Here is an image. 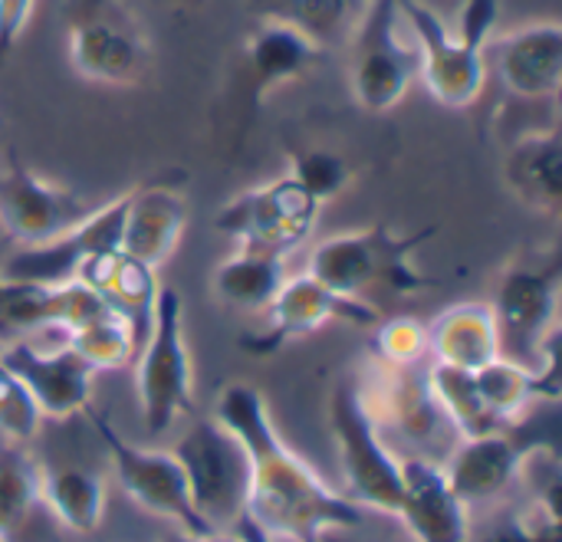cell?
Instances as JSON below:
<instances>
[{
	"mask_svg": "<svg viewBox=\"0 0 562 542\" xmlns=\"http://www.w3.org/2000/svg\"><path fill=\"white\" fill-rule=\"evenodd\" d=\"M214 421L227 428L250 458L247 520L273 542H323L333 530L362 527V510L333 490L277 431L263 392L231 382L214 402Z\"/></svg>",
	"mask_w": 562,
	"mask_h": 542,
	"instance_id": "obj_1",
	"label": "cell"
},
{
	"mask_svg": "<svg viewBox=\"0 0 562 542\" xmlns=\"http://www.w3.org/2000/svg\"><path fill=\"white\" fill-rule=\"evenodd\" d=\"M438 230V224L418 227L412 234H398L389 224L346 230L319 240L310 250L306 273L326 283L329 290L356 300H366V293L375 290L412 296L441 283L438 276H428L415 267V250L425 247Z\"/></svg>",
	"mask_w": 562,
	"mask_h": 542,
	"instance_id": "obj_2",
	"label": "cell"
},
{
	"mask_svg": "<svg viewBox=\"0 0 562 542\" xmlns=\"http://www.w3.org/2000/svg\"><path fill=\"white\" fill-rule=\"evenodd\" d=\"M135 392L148 438L168 434L194 411V369L184 342V303L175 286H161L151 329L135 355Z\"/></svg>",
	"mask_w": 562,
	"mask_h": 542,
	"instance_id": "obj_3",
	"label": "cell"
},
{
	"mask_svg": "<svg viewBox=\"0 0 562 542\" xmlns=\"http://www.w3.org/2000/svg\"><path fill=\"white\" fill-rule=\"evenodd\" d=\"M329 428L346 481V497L362 510H375L398 520L402 510V458L382 438V428L369 415L362 392L352 379H342L329 395Z\"/></svg>",
	"mask_w": 562,
	"mask_h": 542,
	"instance_id": "obj_4",
	"label": "cell"
},
{
	"mask_svg": "<svg viewBox=\"0 0 562 542\" xmlns=\"http://www.w3.org/2000/svg\"><path fill=\"white\" fill-rule=\"evenodd\" d=\"M171 454L184 471L198 517L214 533L234 530L247 517L250 494V458L244 444L214 418H198L175 441Z\"/></svg>",
	"mask_w": 562,
	"mask_h": 542,
	"instance_id": "obj_5",
	"label": "cell"
},
{
	"mask_svg": "<svg viewBox=\"0 0 562 542\" xmlns=\"http://www.w3.org/2000/svg\"><path fill=\"white\" fill-rule=\"evenodd\" d=\"M562 257L550 253L540 263H510L497 300L491 303L501 355L527 369H543L557 359V313H560Z\"/></svg>",
	"mask_w": 562,
	"mask_h": 542,
	"instance_id": "obj_6",
	"label": "cell"
},
{
	"mask_svg": "<svg viewBox=\"0 0 562 542\" xmlns=\"http://www.w3.org/2000/svg\"><path fill=\"white\" fill-rule=\"evenodd\" d=\"M95 434L102 438L112 471H115V484L119 490L132 500V507H138L142 513H151L171 527H178V533L188 537H211L214 530L198 517L191 494H188V481L184 471L178 464V458L171 451H158V448H138L132 441H125L112 421L95 411L92 405L82 411Z\"/></svg>",
	"mask_w": 562,
	"mask_h": 542,
	"instance_id": "obj_7",
	"label": "cell"
},
{
	"mask_svg": "<svg viewBox=\"0 0 562 542\" xmlns=\"http://www.w3.org/2000/svg\"><path fill=\"white\" fill-rule=\"evenodd\" d=\"M553 448H557L553 428L527 415L484 438L458 441L445 461V471L451 487L468 507H484L501 500L540 451H553Z\"/></svg>",
	"mask_w": 562,
	"mask_h": 542,
	"instance_id": "obj_8",
	"label": "cell"
},
{
	"mask_svg": "<svg viewBox=\"0 0 562 542\" xmlns=\"http://www.w3.org/2000/svg\"><path fill=\"white\" fill-rule=\"evenodd\" d=\"M319 201L290 174L234 194L214 217V230L234 237L240 247L267 253H293L310 240L319 221Z\"/></svg>",
	"mask_w": 562,
	"mask_h": 542,
	"instance_id": "obj_9",
	"label": "cell"
},
{
	"mask_svg": "<svg viewBox=\"0 0 562 542\" xmlns=\"http://www.w3.org/2000/svg\"><path fill=\"white\" fill-rule=\"evenodd\" d=\"M352 95L369 115L392 112L418 79L415 43L402 36L398 0H369L352 46Z\"/></svg>",
	"mask_w": 562,
	"mask_h": 542,
	"instance_id": "obj_10",
	"label": "cell"
},
{
	"mask_svg": "<svg viewBox=\"0 0 562 542\" xmlns=\"http://www.w3.org/2000/svg\"><path fill=\"white\" fill-rule=\"evenodd\" d=\"M263 316H267L263 329L240 339V349L247 355H273L290 342L310 339L313 332L333 323H346L359 329H375L382 323L379 306H372L369 300L342 296L310 273L286 276L273 303L263 309Z\"/></svg>",
	"mask_w": 562,
	"mask_h": 542,
	"instance_id": "obj_11",
	"label": "cell"
},
{
	"mask_svg": "<svg viewBox=\"0 0 562 542\" xmlns=\"http://www.w3.org/2000/svg\"><path fill=\"white\" fill-rule=\"evenodd\" d=\"M66 56L79 79L132 86L145 72V39L115 0H69Z\"/></svg>",
	"mask_w": 562,
	"mask_h": 542,
	"instance_id": "obj_12",
	"label": "cell"
},
{
	"mask_svg": "<svg viewBox=\"0 0 562 542\" xmlns=\"http://www.w3.org/2000/svg\"><path fill=\"white\" fill-rule=\"evenodd\" d=\"M402 23L412 30L418 79L445 109H471L487 82L484 49L468 46L425 0H398Z\"/></svg>",
	"mask_w": 562,
	"mask_h": 542,
	"instance_id": "obj_13",
	"label": "cell"
},
{
	"mask_svg": "<svg viewBox=\"0 0 562 542\" xmlns=\"http://www.w3.org/2000/svg\"><path fill=\"white\" fill-rule=\"evenodd\" d=\"M125 204H128V191H122L109 204L89 211L82 221L66 227L63 234H56L43 244H33V247H20L16 253H10L3 260L0 276L23 280V283H43V286H59V283L76 280L79 270L92 257L119 247Z\"/></svg>",
	"mask_w": 562,
	"mask_h": 542,
	"instance_id": "obj_14",
	"label": "cell"
},
{
	"mask_svg": "<svg viewBox=\"0 0 562 542\" xmlns=\"http://www.w3.org/2000/svg\"><path fill=\"white\" fill-rule=\"evenodd\" d=\"M89 214L86 201L43 174H36L13 148L0 158V227L20 247L43 244Z\"/></svg>",
	"mask_w": 562,
	"mask_h": 542,
	"instance_id": "obj_15",
	"label": "cell"
},
{
	"mask_svg": "<svg viewBox=\"0 0 562 542\" xmlns=\"http://www.w3.org/2000/svg\"><path fill=\"white\" fill-rule=\"evenodd\" d=\"M356 385L379 428H395L405 441L418 448L441 441L451 448L458 444L451 421L445 418L428 388V372L415 375V369H392L375 359L369 379Z\"/></svg>",
	"mask_w": 562,
	"mask_h": 542,
	"instance_id": "obj_16",
	"label": "cell"
},
{
	"mask_svg": "<svg viewBox=\"0 0 562 542\" xmlns=\"http://www.w3.org/2000/svg\"><path fill=\"white\" fill-rule=\"evenodd\" d=\"M3 365L16 375V382L26 388L33 405L43 418L66 421L82 415L92 405V369L69 349L43 352L33 342H7L0 349Z\"/></svg>",
	"mask_w": 562,
	"mask_h": 542,
	"instance_id": "obj_17",
	"label": "cell"
},
{
	"mask_svg": "<svg viewBox=\"0 0 562 542\" xmlns=\"http://www.w3.org/2000/svg\"><path fill=\"white\" fill-rule=\"evenodd\" d=\"M105 300L79 280L43 286L0 276V326L13 332H43L56 329L63 336L86 329L89 323L109 316ZM122 319V316H119Z\"/></svg>",
	"mask_w": 562,
	"mask_h": 542,
	"instance_id": "obj_18",
	"label": "cell"
},
{
	"mask_svg": "<svg viewBox=\"0 0 562 542\" xmlns=\"http://www.w3.org/2000/svg\"><path fill=\"white\" fill-rule=\"evenodd\" d=\"M398 520L415 542H471V507L458 497L441 461L402 458Z\"/></svg>",
	"mask_w": 562,
	"mask_h": 542,
	"instance_id": "obj_19",
	"label": "cell"
},
{
	"mask_svg": "<svg viewBox=\"0 0 562 542\" xmlns=\"http://www.w3.org/2000/svg\"><path fill=\"white\" fill-rule=\"evenodd\" d=\"M188 227V197L181 188L155 181L128 188L119 250L158 270L168 263Z\"/></svg>",
	"mask_w": 562,
	"mask_h": 542,
	"instance_id": "obj_20",
	"label": "cell"
},
{
	"mask_svg": "<svg viewBox=\"0 0 562 542\" xmlns=\"http://www.w3.org/2000/svg\"><path fill=\"white\" fill-rule=\"evenodd\" d=\"M494 66L507 92L520 99H557L562 89V30L557 20L527 23L494 46Z\"/></svg>",
	"mask_w": 562,
	"mask_h": 542,
	"instance_id": "obj_21",
	"label": "cell"
},
{
	"mask_svg": "<svg viewBox=\"0 0 562 542\" xmlns=\"http://www.w3.org/2000/svg\"><path fill=\"white\" fill-rule=\"evenodd\" d=\"M323 49L326 46L306 30L277 16H263L244 43L254 102L260 105L270 92L303 79L323 59Z\"/></svg>",
	"mask_w": 562,
	"mask_h": 542,
	"instance_id": "obj_22",
	"label": "cell"
},
{
	"mask_svg": "<svg viewBox=\"0 0 562 542\" xmlns=\"http://www.w3.org/2000/svg\"><path fill=\"white\" fill-rule=\"evenodd\" d=\"M79 283H86L89 290H95L105 306L122 316L135 336V355L145 346V336L151 329V313H155V300H158V270L138 263L135 257L115 250H105L99 257H92L79 276Z\"/></svg>",
	"mask_w": 562,
	"mask_h": 542,
	"instance_id": "obj_23",
	"label": "cell"
},
{
	"mask_svg": "<svg viewBox=\"0 0 562 542\" xmlns=\"http://www.w3.org/2000/svg\"><path fill=\"white\" fill-rule=\"evenodd\" d=\"M510 194L533 214L557 217L562 211V142L557 128L520 135L504 158Z\"/></svg>",
	"mask_w": 562,
	"mask_h": 542,
	"instance_id": "obj_24",
	"label": "cell"
},
{
	"mask_svg": "<svg viewBox=\"0 0 562 542\" xmlns=\"http://www.w3.org/2000/svg\"><path fill=\"white\" fill-rule=\"evenodd\" d=\"M428 355L441 365L477 372L501 359V332L491 303H454L428 326Z\"/></svg>",
	"mask_w": 562,
	"mask_h": 542,
	"instance_id": "obj_25",
	"label": "cell"
},
{
	"mask_svg": "<svg viewBox=\"0 0 562 542\" xmlns=\"http://www.w3.org/2000/svg\"><path fill=\"white\" fill-rule=\"evenodd\" d=\"M481 398L497 425H514L527 418L540 402H560V359L543 369H527L514 359H494L474 372Z\"/></svg>",
	"mask_w": 562,
	"mask_h": 542,
	"instance_id": "obj_26",
	"label": "cell"
},
{
	"mask_svg": "<svg viewBox=\"0 0 562 542\" xmlns=\"http://www.w3.org/2000/svg\"><path fill=\"white\" fill-rule=\"evenodd\" d=\"M283 283L286 257L254 247H237V253L217 263V270L211 273L214 300L237 313H263Z\"/></svg>",
	"mask_w": 562,
	"mask_h": 542,
	"instance_id": "obj_27",
	"label": "cell"
},
{
	"mask_svg": "<svg viewBox=\"0 0 562 542\" xmlns=\"http://www.w3.org/2000/svg\"><path fill=\"white\" fill-rule=\"evenodd\" d=\"M40 504L79 537H89L105 520L109 490L102 474L86 467H40Z\"/></svg>",
	"mask_w": 562,
	"mask_h": 542,
	"instance_id": "obj_28",
	"label": "cell"
},
{
	"mask_svg": "<svg viewBox=\"0 0 562 542\" xmlns=\"http://www.w3.org/2000/svg\"><path fill=\"white\" fill-rule=\"evenodd\" d=\"M428 388H431L438 408L445 411V418L451 421L458 441L484 438V434L504 428V425H497L494 415L487 411L474 372L435 362V365L428 369Z\"/></svg>",
	"mask_w": 562,
	"mask_h": 542,
	"instance_id": "obj_29",
	"label": "cell"
},
{
	"mask_svg": "<svg viewBox=\"0 0 562 542\" xmlns=\"http://www.w3.org/2000/svg\"><path fill=\"white\" fill-rule=\"evenodd\" d=\"M40 461L26 444H0V542H10L40 507Z\"/></svg>",
	"mask_w": 562,
	"mask_h": 542,
	"instance_id": "obj_30",
	"label": "cell"
},
{
	"mask_svg": "<svg viewBox=\"0 0 562 542\" xmlns=\"http://www.w3.org/2000/svg\"><path fill=\"white\" fill-rule=\"evenodd\" d=\"M66 346L92 369V372H112L135 362V336L125 319L115 313L89 323L86 329H76L66 336Z\"/></svg>",
	"mask_w": 562,
	"mask_h": 542,
	"instance_id": "obj_31",
	"label": "cell"
},
{
	"mask_svg": "<svg viewBox=\"0 0 562 542\" xmlns=\"http://www.w3.org/2000/svg\"><path fill=\"white\" fill-rule=\"evenodd\" d=\"M293 181H300L319 204L339 197L349 184H352V165L336 155V151H326V148H313V151H300L293 155L290 161V171H286Z\"/></svg>",
	"mask_w": 562,
	"mask_h": 542,
	"instance_id": "obj_32",
	"label": "cell"
},
{
	"mask_svg": "<svg viewBox=\"0 0 562 542\" xmlns=\"http://www.w3.org/2000/svg\"><path fill=\"white\" fill-rule=\"evenodd\" d=\"M349 7L352 0H270L260 7V13L293 23L326 46V39L346 26Z\"/></svg>",
	"mask_w": 562,
	"mask_h": 542,
	"instance_id": "obj_33",
	"label": "cell"
},
{
	"mask_svg": "<svg viewBox=\"0 0 562 542\" xmlns=\"http://www.w3.org/2000/svg\"><path fill=\"white\" fill-rule=\"evenodd\" d=\"M428 355V326L412 316H392L375 326V359L392 369H418Z\"/></svg>",
	"mask_w": 562,
	"mask_h": 542,
	"instance_id": "obj_34",
	"label": "cell"
},
{
	"mask_svg": "<svg viewBox=\"0 0 562 542\" xmlns=\"http://www.w3.org/2000/svg\"><path fill=\"white\" fill-rule=\"evenodd\" d=\"M560 487L553 484L527 513L507 517L481 542H562L560 540Z\"/></svg>",
	"mask_w": 562,
	"mask_h": 542,
	"instance_id": "obj_35",
	"label": "cell"
},
{
	"mask_svg": "<svg viewBox=\"0 0 562 542\" xmlns=\"http://www.w3.org/2000/svg\"><path fill=\"white\" fill-rule=\"evenodd\" d=\"M43 415L0 359V434L13 444H30L40 434Z\"/></svg>",
	"mask_w": 562,
	"mask_h": 542,
	"instance_id": "obj_36",
	"label": "cell"
},
{
	"mask_svg": "<svg viewBox=\"0 0 562 542\" xmlns=\"http://www.w3.org/2000/svg\"><path fill=\"white\" fill-rule=\"evenodd\" d=\"M497 20H501V0H464L461 16H458V36L468 46L487 53V43H491Z\"/></svg>",
	"mask_w": 562,
	"mask_h": 542,
	"instance_id": "obj_37",
	"label": "cell"
},
{
	"mask_svg": "<svg viewBox=\"0 0 562 542\" xmlns=\"http://www.w3.org/2000/svg\"><path fill=\"white\" fill-rule=\"evenodd\" d=\"M33 10H36V0H0V66L23 39L33 20Z\"/></svg>",
	"mask_w": 562,
	"mask_h": 542,
	"instance_id": "obj_38",
	"label": "cell"
},
{
	"mask_svg": "<svg viewBox=\"0 0 562 542\" xmlns=\"http://www.w3.org/2000/svg\"><path fill=\"white\" fill-rule=\"evenodd\" d=\"M161 542H244L237 533H211V537H188V533H175Z\"/></svg>",
	"mask_w": 562,
	"mask_h": 542,
	"instance_id": "obj_39",
	"label": "cell"
},
{
	"mask_svg": "<svg viewBox=\"0 0 562 542\" xmlns=\"http://www.w3.org/2000/svg\"><path fill=\"white\" fill-rule=\"evenodd\" d=\"M234 533H237V537H240L244 542H273L270 537H267V533H263V530H257V527H254L247 517H244V520L234 527Z\"/></svg>",
	"mask_w": 562,
	"mask_h": 542,
	"instance_id": "obj_40",
	"label": "cell"
}]
</instances>
